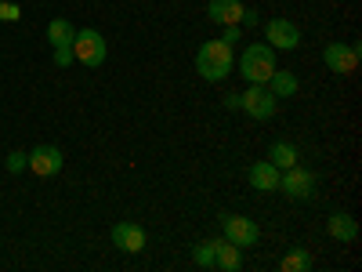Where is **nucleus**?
Returning <instances> with one entry per match:
<instances>
[{
	"label": "nucleus",
	"instance_id": "1a4fd4ad",
	"mask_svg": "<svg viewBox=\"0 0 362 272\" xmlns=\"http://www.w3.org/2000/svg\"><path fill=\"white\" fill-rule=\"evenodd\" d=\"M221 222H225V239H232L235 247H254L257 244V225L250 222V218H243V215H221Z\"/></svg>",
	"mask_w": 362,
	"mask_h": 272
},
{
	"label": "nucleus",
	"instance_id": "f03ea898",
	"mask_svg": "<svg viewBox=\"0 0 362 272\" xmlns=\"http://www.w3.org/2000/svg\"><path fill=\"white\" fill-rule=\"evenodd\" d=\"M239 73H243L247 84H268V76L276 73V47H268V44H250L243 47V55H239Z\"/></svg>",
	"mask_w": 362,
	"mask_h": 272
},
{
	"label": "nucleus",
	"instance_id": "0eeeda50",
	"mask_svg": "<svg viewBox=\"0 0 362 272\" xmlns=\"http://www.w3.org/2000/svg\"><path fill=\"white\" fill-rule=\"evenodd\" d=\"M264 40H268V47H276V51H293L300 44V29L290 18H272L264 26Z\"/></svg>",
	"mask_w": 362,
	"mask_h": 272
},
{
	"label": "nucleus",
	"instance_id": "2eb2a0df",
	"mask_svg": "<svg viewBox=\"0 0 362 272\" xmlns=\"http://www.w3.org/2000/svg\"><path fill=\"white\" fill-rule=\"evenodd\" d=\"M264 87H268L276 98H293V95H297V76H293L290 69H276V73L268 76Z\"/></svg>",
	"mask_w": 362,
	"mask_h": 272
},
{
	"label": "nucleus",
	"instance_id": "5701e85b",
	"mask_svg": "<svg viewBox=\"0 0 362 272\" xmlns=\"http://www.w3.org/2000/svg\"><path fill=\"white\" fill-rule=\"evenodd\" d=\"M225 44H235L239 40V26H225V37H221Z\"/></svg>",
	"mask_w": 362,
	"mask_h": 272
},
{
	"label": "nucleus",
	"instance_id": "6e6552de",
	"mask_svg": "<svg viewBox=\"0 0 362 272\" xmlns=\"http://www.w3.org/2000/svg\"><path fill=\"white\" fill-rule=\"evenodd\" d=\"M29 157V171H33V174H40V178H51V174H58V171H62V153H58V149L54 145H37L33 149V153H25Z\"/></svg>",
	"mask_w": 362,
	"mask_h": 272
},
{
	"label": "nucleus",
	"instance_id": "20e7f679",
	"mask_svg": "<svg viewBox=\"0 0 362 272\" xmlns=\"http://www.w3.org/2000/svg\"><path fill=\"white\" fill-rule=\"evenodd\" d=\"M239 109H243L247 116H254V120H272L276 116V106H279V98L272 95V91L264 87V84H250L243 95H239Z\"/></svg>",
	"mask_w": 362,
	"mask_h": 272
},
{
	"label": "nucleus",
	"instance_id": "39448f33",
	"mask_svg": "<svg viewBox=\"0 0 362 272\" xmlns=\"http://www.w3.org/2000/svg\"><path fill=\"white\" fill-rule=\"evenodd\" d=\"M279 189H283L290 200H308V196H315V174L293 164V167H286V171L279 174Z\"/></svg>",
	"mask_w": 362,
	"mask_h": 272
},
{
	"label": "nucleus",
	"instance_id": "aec40b11",
	"mask_svg": "<svg viewBox=\"0 0 362 272\" xmlns=\"http://www.w3.org/2000/svg\"><path fill=\"white\" fill-rule=\"evenodd\" d=\"M22 18V8L15 0H0V22H18Z\"/></svg>",
	"mask_w": 362,
	"mask_h": 272
},
{
	"label": "nucleus",
	"instance_id": "4be33fe9",
	"mask_svg": "<svg viewBox=\"0 0 362 272\" xmlns=\"http://www.w3.org/2000/svg\"><path fill=\"white\" fill-rule=\"evenodd\" d=\"M25 164H29V157H25V153H11V157H8V171H11V174L25 171Z\"/></svg>",
	"mask_w": 362,
	"mask_h": 272
},
{
	"label": "nucleus",
	"instance_id": "9b49d317",
	"mask_svg": "<svg viewBox=\"0 0 362 272\" xmlns=\"http://www.w3.org/2000/svg\"><path fill=\"white\" fill-rule=\"evenodd\" d=\"M243 11H247L243 0H210V4H206L210 22H218V26H239Z\"/></svg>",
	"mask_w": 362,
	"mask_h": 272
},
{
	"label": "nucleus",
	"instance_id": "dca6fc26",
	"mask_svg": "<svg viewBox=\"0 0 362 272\" xmlns=\"http://www.w3.org/2000/svg\"><path fill=\"white\" fill-rule=\"evenodd\" d=\"M73 37H76V26L69 18H51V26H47L51 47H73Z\"/></svg>",
	"mask_w": 362,
	"mask_h": 272
},
{
	"label": "nucleus",
	"instance_id": "7ed1b4c3",
	"mask_svg": "<svg viewBox=\"0 0 362 272\" xmlns=\"http://www.w3.org/2000/svg\"><path fill=\"white\" fill-rule=\"evenodd\" d=\"M73 58L80 66H87V69L105 66V58H109L105 37L98 33V29H80V33L73 37Z\"/></svg>",
	"mask_w": 362,
	"mask_h": 272
},
{
	"label": "nucleus",
	"instance_id": "4468645a",
	"mask_svg": "<svg viewBox=\"0 0 362 272\" xmlns=\"http://www.w3.org/2000/svg\"><path fill=\"white\" fill-rule=\"evenodd\" d=\"M326 232L334 236V239H341V244H355V236H358V222H355L351 215H344V210H337V215H329Z\"/></svg>",
	"mask_w": 362,
	"mask_h": 272
},
{
	"label": "nucleus",
	"instance_id": "f257e3e1",
	"mask_svg": "<svg viewBox=\"0 0 362 272\" xmlns=\"http://www.w3.org/2000/svg\"><path fill=\"white\" fill-rule=\"evenodd\" d=\"M232 69H235L232 44H225V40H203V44H199V51H196V73H199L206 84L225 80Z\"/></svg>",
	"mask_w": 362,
	"mask_h": 272
},
{
	"label": "nucleus",
	"instance_id": "6ab92c4d",
	"mask_svg": "<svg viewBox=\"0 0 362 272\" xmlns=\"http://www.w3.org/2000/svg\"><path fill=\"white\" fill-rule=\"evenodd\" d=\"M192 258H196V265H203V268H214V239L199 244V247L192 251Z\"/></svg>",
	"mask_w": 362,
	"mask_h": 272
},
{
	"label": "nucleus",
	"instance_id": "412c9836",
	"mask_svg": "<svg viewBox=\"0 0 362 272\" xmlns=\"http://www.w3.org/2000/svg\"><path fill=\"white\" fill-rule=\"evenodd\" d=\"M76 62V58H73V47H54V66H73Z\"/></svg>",
	"mask_w": 362,
	"mask_h": 272
},
{
	"label": "nucleus",
	"instance_id": "f3484780",
	"mask_svg": "<svg viewBox=\"0 0 362 272\" xmlns=\"http://www.w3.org/2000/svg\"><path fill=\"white\" fill-rule=\"evenodd\" d=\"M279 268H283V272H312V251H305V247H293L290 254H283Z\"/></svg>",
	"mask_w": 362,
	"mask_h": 272
},
{
	"label": "nucleus",
	"instance_id": "f8f14e48",
	"mask_svg": "<svg viewBox=\"0 0 362 272\" xmlns=\"http://www.w3.org/2000/svg\"><path fill=\"white\" fill-rule=\"evenodd\" d=\"M279 167L272 164V160H257L250 171H247V178H250V186L254 189H261V193H272V189H279Z\"/></svg>",
	"mask_w": 362,
	"mask_h": 272
},
{
	"label": "nucleus",
	"instance_id": "393cba45",
	"mask_svg": "<svg viewBox=\"0 0 362 272\" xmlns=\"http://www.w3.org/2000/svg\"><path fill=\"white\" fill-rule=\"evenodd\" d=\"M243 102H239V95H225V109H239Z\"/></svg>",
	"mask_w": 362,
	"mask_h": 272
},
{
	"label": "nucleus",
	"instance_id": "a211bd4d",
	"mask_svg": "<svg viewBox=\"0 0 362 272\" xmlns=\"http://www.w3.org/2000/svg\"><path fill=\"white\" fill-rule=\"evenodd\" d=\"M268 160L276 164L279 171L293 167V164H297V145H290V142H276V145L268 149Z\"/></svg>",
	"mask_w": 362,
	"mask_h": 272
},
{
	"label": "nucleus",
	"instance_id": "ddd939ff",
	"mask_svg": "<svg viewBox=\"0 0 362 272\" xmlns=\"http://www.w3.org/2000/svg\"><path fill=\"white\" fill-rule=\"evenodd\" d=\"M243 265V247H235L232 239H214V268L235 272Z\"/></svg>",
	"mask_w": 362,
	"mask_h": 272
},
{
	"label": "nucleus",
	"instance_id": "b1692460",
	"mask_svg": "<svg viewBox=\"0 0 362 272\" xmlns=\"http://www.w3.org/2000/svg\"><path fill=\"white\" fill-rule=\"evenodd\" d=\"M239 22H243V26H257V11H250V8H247V11H243V18H239Z\"/></svg>",
	"mask_w": 362,
	"mask_h": 272
},
{
	"label": "nucleus",
	"instance_id": "423d86ee",
	"mask_svg": "<svg viewBox=\"0 0 362 272\" xmlns=\"http://www.w3.org/2000/svg\"><path fill=\"white\" fill-rule=\"evenodd\" d=\"M322 62H326V69H334V73L348 76V73L358 69V47H355V44H341V40H334V44H326V47H322Z\"/></svg>",
	"mask_w": 362,
	"mask_h": 272
},
{
	"label": "nucleus",
	"instance_id": "9d476101",
	"mask_svg": "<svg viewBox=\"0 0 362 272\" xmlns=\"http://www.w3.org/2000/svg\"><path fill=\"white\" fill-rule=\"evenodd\" d=\"M112 244L127 254H141L145 251V229L134 222H116L112 225Z\"/></svg>",
	"mask_w": 362,
	"mask_h": 272
}]
</instances>
